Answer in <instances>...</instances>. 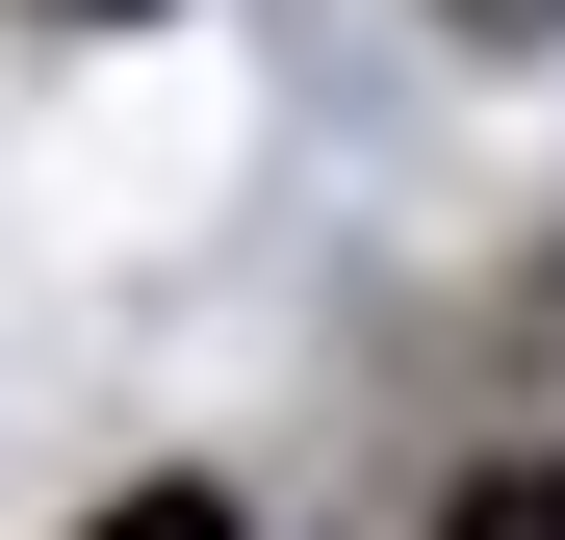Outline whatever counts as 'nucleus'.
I'll return each instance as SVG.
<instances>
[{
  "label": "nucleus",
  "instance_id": "nucleus-1",
  "mask_svg": "<svg viewBox=\"0 0 565 540\" xmlns=\"http://www.w3.org/2000/svg\"><path fill=\"white\" fill-rule=\"evenodd\" d=\"M77 540H257L232 489H129V515H77Z\"/></svg>",
  "mask_w": 565,
  "mask_h": 540
},
{
  "label": "nucleus",
  "instance_id": "nucleus-2",
  "mask_svg": "<svg viewBox=\"0 0 565 540\" xmlns=\"http://www.w3.org/2000/svg\"><path fill=\"white\" fill-rule=\"evenodd\" d=\"M437 540H565V489H540V464H514V489H462V515H437Z\"/></svg>",
  "mask_w": 565,
  "mask_h": 540
},
{
  "label": "nucleus",
  "instance_id": "nucleus-3",
  "mask_svg": "<svg viewBox=\"0 0 565 540\" xmlns=\"http://www.w3.org/2000/svg\"><path fill=\"white\" fill-rule=\"evenodd\" d=\"M462 27H489V52H540V27H565V0H462Z\"/></svg>",
  "mask_w": 565,
  "mask_h": 540
},
{
  "label": "nucleus",
  "instance_id": "nucleus-4",
  "mask_svg": "<svg viewBox=\"0 0 565 540\" xmlns=\"http://www.w3.org/2000/svg\"><path fill=\"white\" fill-rule=\"evenodd\" d=\"M52 27H129V0H52Z\"/></svg>",
  "mask_w": 565,
  "mask_h": 540
}]
</instances>
